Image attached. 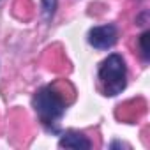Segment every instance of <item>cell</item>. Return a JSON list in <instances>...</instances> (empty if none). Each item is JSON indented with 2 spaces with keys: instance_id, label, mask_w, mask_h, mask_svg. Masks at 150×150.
Wrapping results in <instances>:
<instances>
[{
  "instance_id": "6da1fadb",
  "label": "cell",
  "mask_w": 150,
  "mask_h": 150,
  "mask_svg": "<svg viewBox=\"0 0 150 150\" xmlns=\"http://www.w3.org/2000/svg\"><path fill=\"white\" fill-rule=\"evenodd\" d=\"M32 108L35 111L41 125L51 132L60 134V122L67 111V103L64 94L57 88V85H42L32 96Z\"/></svg>"
},
{
  "instance_id": "7a4b0ae2",
  "label": "cell",
  "mask_w": 150,
  "mask_h": 150,
  "mask_svg": "<svg viewBox=\"0 0 150 150\" xmlns=\"http://www.w3.org/2000/svg\"><path fill=\"white\" fill-rule=\"evenodd\" d=\"M97 85L103 96L117 97L127 87V64L120 53H110L97 67Z\"/></svg>"
},
{
  "instance_id": "3957f363",
  "label": "cell",
  "mask_w": 150,
  "mask_h": 150,
  "mask_svg": "<svg viewBox=\"0 0 150 150\" xmlns=\"http://www.w3.org/2000/svg\"><path fill=\"white\" fill-rule=\"evenodd\" d=\"M87 41L94 50L108 51L118 41V27L115 23H104V25L92 27L87 34Z\"/></svg>"
},
{
  "instance_id": "277c9868",
  "label": "cell",
  "mask_w": 150,
  "mask_h": 150,
  "mask_svg": "<svg viewBox=\"0 0 150 150\" xmlns=\"http://www.w3.org/2000/svg\"><path fill=\"white\" fill-rule=\"evenodd\" d=\"M58 146L62 148H74V150H88L92 148V141L88 139V136L81 131H76V129H67V131H60L58 134Z\"/></svg>"
},
{
  "instance_id": "5b68a950",
  "label": "cell",
  "mask_w": 150,
  "mask_h": 150,
  "mask_svg": "<svg viewBox=\"0 0 150 150\" xmlns=\"http://www.w3.org/2000/svg\"><path fill=\"white\" fill-rule=\"evenodd\" d=\"M58 0H41V16L46 23H50L57 13Z\"/></svg>"
},
{
  "instance_id": "8992f818",
  "label": "cell",
  "mask_w": 150,
  "mask_h": 150,
  "mask_svg": "<svg viewBox=\"0 0 150 150\" xmlns=\"http://www.w3.org/2000/svg\"><path fill=\"white\" fill-rule=\"evenodd\" d=\"M148 35L150 32L148 30H143L139 35H138V51H139V57L141 60L146 64L150 60V48H148Z\"/></svg>"
},
{
  "instance_id": "52a82bcc",
  "label": "cell",
  "mask_w": 150,
  "mask_h": 150,
  "mask_svg": "<svg viewBox=\"0 0 150 150\" xmlns=\"http://www.w3.org/2000/svg\"><path fill=\"white\" fill-rule=\"evenodd\" d=\"M108 148L110 150H113V148H131L127 143H124V141H118V139H113L110 145H108Z\"/></svg>"
}]
</instances>
